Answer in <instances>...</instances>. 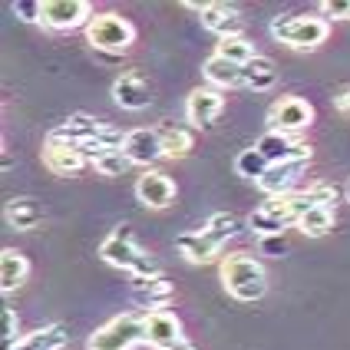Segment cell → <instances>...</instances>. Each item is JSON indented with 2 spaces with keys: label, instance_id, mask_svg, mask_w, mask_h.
<instances>
[{
  "label": "cell",
  "instance_id": "6da1fadb",
  "mask_svg": "<svg viewBox=\"0 0 350 350\" xmlns=\"http://www.w3.org/2000/svg\"><path fill=\"white\" fill-rule=\"evenodd\" d=\"M46 139H57V142H66V146L79 149L83 156L90 159V165H93V159L106 156V152H119L122 142H126V136L119 129H113V126H106V122H99L93 116H86V113L70 116Z\"/></svg>",
  "mask_w": 350,
  "mask_h": 350
},
{
  "label": "cell",
  "instance_id": "7a4b0ae2",
  "mask_svg": "<svg viewBox=\"0 0 350 350\" xmlns=\"http://www.w3.org/2000/svg\"><path fill=\"white\" fill-rule=\"evenodd\" d=\"M99 254H103L106 265L129 271V278H159V274H162L156 258L136 245L129 225H116L113 232L106 234V241L99 245Z\"/></svg>",
  "mask_w": 350,
  "mask_h": 350
},
{
  "label": "cell",
  "instance_id": "3957f363",
  "mask_svg": "<svg viewBox=\"0 0 350 350\" xmlns=\"http://www.w3.org/2000/svg\"><path fill=\"white\" fill-rule=\"evenodd\" d=\"M221 284H225V291L232 294L234 301L254 304L268 291V274H265V265L258 258L238 252L221 261Z\"/></svg>",
  "mask_w": 350,
  "mask_h": 350
},
{
  "label": "cell",
  "instance_id": "277c9868",
  "mask_svg": "<svg viewBox=\"0 0 350 350\" xmlns=\"http://www.w3.org/2000/svg\"><path fill=\"white\" fill-rule=\"evenodd\" d=\"M146 344V314H119L90 334V350H133Z\"/></svg>",
  "mask_w": 350,
  "mask_h": 350
},
{
  "label": "cell",
  "instance_id": "5b68a950",
  "mask_svg": "<svg viewBox=\"0 0 350 350\" xmlns=\"http://www.w3.org/2000/svg\"><path fill=\"white\" fill-rule=\"evenodd\" d=\"M86 37L93 43V50L103 53H126L136 40V27L119 14H96L86 27Z\"/></svg>",
  "mask_w": 350,
  "mask_h": 350
},
{
  "label": "cell",
  "instance_id": "8992f818",
  "mask_svg": "<svg viewBox=\"0 0 350 350\" xmlns=\"http://www.w3.org/2000/svg\"><path fill=\"white\" fill-rule=\"evenodd\" d=\"M271 33L294 50H317L327 40L331 27L324 17H278L271 23Z\"/></svg>",
  "mask_w": 350,
  "mask_h": 350
},
{
  "label": "cell",
  "instance_id": "52a82bcc",
  "mask_svg": "<svg viewBox=\"0 0 350 350\" xmlns=\"http://www.w3.org/2000/svg\"><path fill=\"white\" fill-rule=\"evenodd\" d=\"M268 122H271L274 133L294 136V133L308 129V126L314 122V109H311V103H304L301 96H288V99H281V103H274L271 106Z\"/></svg>",
  "mask_w": 350,
  "mask_h": 350
},
{
  "label": "cell",
  "instance_id": "ba28073f",
  "mask_svg": "<svg viewBox=\"0 0 350 350\" xmlns=\"http://www.w3.org/2000/svg\"><path fill=\"white\" fill-rule=\"evenodd\" d=\"M90 3L86 0H43V17L40 23L50 30H77V27H90Z\"/></svg>",
  "mask_w": 350,
  "mask_h": 350
},
{
  "label": "cell",
  "instance_id": "9c48e42d",
  "mask_svg": "<svg viewBox=\"0 0 350 350\" xmlns=\"http://www.w3.org/2000/svg\"><path fill=\"white\" fill-rule=\"evenodd\" d=\"M261 156L268 159L271 165H281V162H311V149L304 142H297L294 136H284V133H265L254 146Z\"/></svg>",
  "mask_w": 350,
  "mask_h": 350
},
{
  "label": "cell",
  "instance_id": "30bf717a",
  "mask_svg": "<svg viewBox=\"0 0 350 350\" xmlns=\"http://www.w3.org/2000/svg\"><path fill=\"white\" fill-rule=\"evenodd\" d=\"M185 340L178 317L169 311H149L146 314V344L156 350H175Z\"/></svg>",
  "mask_w": 350,
  "mask_h": 350
},
{
  "label": "cell",
  "instance_id": "8fae6325",
  "mask_svg": "<svg viewBox=\"0 0 350 350\" xmlns=\"http://www.w3.org/2000/svg\"><path fill=\"white\" fill-rule=\"evenodd\" d=\"M122 152H126V159L133 165H156L159 159H165V149H162V139H159L156 129H133V133H126Z\"/></svg>",
  "mask_w": 350,
  "mask_h": 350
},
{
  "label": "cell",
  "instance_id": "7c38bea8",
  "mask_svg": "<svg viewBox=\"0 0 350 350\" xmlns=\"http://www.w3.org/2000/svg\"><path fill=\"white\" fill-rule=\"evenodd\" d=\"M221 106H225V96H221V90H215V86H198L189 93V103H185V116L192 126L198 129H205V126H212L215 116L221 113Z\"/></svg>",
  "mask_w": 350,
  "mask_h": 350
},
{
  "label": "cell",
  "instance_id": "4fadbf2b",
  "mask_svg": "<svg viewBox=\"0 0 350 350\" xmlns=\"http://www.w3.org/2000/svg\"><path fill=\"white\" fill-rule=\"evenodd\" d=\"M198 14H202V27L212 30V33H218V40L241 37V30H245L241 14H238L234 7H228V3H212V0H205V7H202Z\"/></svg>",
  "mask_w": 350,
  "mask_h": 350
},
{
  "label": "cell",
  "instance_id": "5bb4252c",
  "mask_svg": "<svg viewBox=\"0 0 350 350\" xmlns=\"http://www.w3.org/2000/svg\"><path fill=\"white\" fill-rule=\"evenodd\" d=\"M136 198L146 208H169L175 202V182L165 172H146L136 182Z\"/></svg>",
  "mask_w": 350,
  "mask_h": 350
},
{
  "label": "cell",
  "instance_id": "9a60e30c",
  "mask_svg": "<svg viewBox=\"0 0 350 350\" xmlns=\"http://www.w3.org/2000/svg\"><path fill=\"white\" fill-rule=\"evenodd\" d=\"M43 165L57 175H79L86 165H90V159L83 156L79 149L66 146V142L46 139V146H43Z\"/></svg>",
  "mask_w": 350,
  "mask_h": 350
},
{
  "label": "cell",
  "instance_id": "2e32d148",
  "mask_svg": "<svg viewBox=\"0 0 350 350\" xmlns=\"http://www.w3.org/2000/svg\"><path fill=\"white\" fill-rule=\"evenodd\" d=\"M129 288H133V301H136L139 308H149L152 311H162V304L172 297V284L165 281V274H159V278H129Z\"/></svg>",
  "mask_w": 350,
  "mask_h": 350
},
{
  "label": "cell",
  "instance_id": "e0dca14e",
  "mask_svg": "<svg viewBox=\"0 0 350 350\" xmlns=\"http://www.w3.org/2000/svg\"><path fill=\"white\" fill-rule=\"evenodd\" d=\"M175 248L182 252L185 261H192V265H208V261L218 258V248H221V245L212 241L205 228H198V232H182L178 234V238H175Z\"/></svg>",
  "mask_w": 350,
  "mask_h": 350
},
{
  "label": "cell",
  "instance_id": "ac0fdd59",
  "mask_svg": "<svg viewBox=\"0 0 350 350\" xmlns=\"http://www.w3.org/2000/svg\"><path fill=\"white\" fill-rule=\"evenodd\" d=\"M308 169V162H281V165H271L265 178L258 182V189L271 198H281V195H291L294 182L301 178V172Z\"/></svg>",
  "mask_w": 350,
  "mask_h": 350
},
{
  "label": "cell",
  "instance_id": "d6986e66",
  "mask_svg": "<svg viewBox=\"0 0 350 350\" xmlns=\"http://www.w3.org/2000/svg\"><path fill=\"white\" fill-rule=\"evenodd\" d=\"M113 99H116L122 109H133V113L146 109V106L152 103V96H149V83L139 77V73L119 77L116 83H113Z\"/></svg>",
  "mask_w": 350,
  "mask_h": 350
},
{
  "label": "cell",
  "instance_id": "ffe728a7",
  "mask_svg": "<svg viewBox=\"0 0 350 350\" xmlns=\"http://www.w3.org/2000/svg\"><path fill=\"white\" fill-rule=\"evenodd\" d=\"M27 274H30V261L17 248H3L0 252V291L3 294L17 291L20 284L27 281Z\"/></svg>",
  "mask_w": 350,
  "mask_h": 350
},
{
  "label": "cell",
  "instance_id": "44dd1931",
  "mask_svg": "<svg viewBox=\"0 0 350 350\" xmlns=\"http://www.w3.org/2000/svg\"><path fill=\"white\" fill-rule=\"evenodd\" d=\"M3 215H7V221H10L17 232H33L40 221H43V205H40L37 198H27V195H23V198H10Z\"/></svg>",
  "mask_w": 350,
  "mask_h": 350
},
{
  "label": "cell",
  "instance_id": "7402d4cb",
  "mask_svg": "<svg viewBox=\"0 0 350 350\" xmlns=\"http://www.w3.org/2000/svg\"><path fill=\"white\" fill-rule=\"evenodd\" d=\"M202 73H205V79H208V86H215V90H232V86H241V66L232 63V59L218 57V53H212V57L205 59Z\"/></svg>",
  "mask_w": 350,
  "mask_h": 350
},
{
  "label": "cell",
  "instance_id": "603a6c76",
  "mask_svg": "<svg viewBox=\"0 0 350 350\" xmlns=\"http://www.w3.org/2000/svg\"><path fill=\"white\" fill-rule=\"evenodd\" d=\"M274 83H278V70H274V63L268 57H258L252 63H245L241 66V86H248L254 93H265V90H271Z\"/></svg>",
  "mask_w": 350,
  "mask_h": 350
},
{
  "label": "cell",
  "instance_id": "cb8c5ba5",
  "mask_svg": "<svg viewBox=\"0 0 350 350\" xmlns=\"http://www.w3.org/2000/svg\"><path fill=\"white\" fill-rule=\"evenodd\" d=\"M159 139H162V149L169 159H182L192 152V129L189 126H178V122H162L156 126Z\"/></svg>",
  "mask_w": 350,
  "mask_h": 350
},
{
  "label": "cell",
  "instance_id": "d4e9b609",
  "mask_svg": "<svg viewBox=\"0 0 350 350\" xmlns=\"http://www.w3.org/2000/svg\"><path fill=\"white\" fill-rule=\"evenodd\" d=\"M70 340V334L63 324H46V327H37L33 334L20 337V344L14 350H59Z\"/></svg>",
  "mask_w": 350,
  "mask_h": 350
},
{
  "label": "cell",
  "instance_id": "484cf974",
  "mask_svg": "<svg viewBox=\"0 0 350 350\" xmlns=\"http://www.w3.org/2000/svg\"><path fill=\"white\" fill-rule=\"evenodd\" d=\"M297 228L308 234V238H324L334 228V208L331 205H314L311 212L297 221Z\"/></svg>",
  "mask_w": 350,
  "mask_h": 350
},
{
  "label": "cell",
  "instance_id": "4316f807",
  "mask_svg": "<svg viewBox=\"0 0 350 350\" xmlns=\"http://www.w3.org/2000/svg\"><path fill=\"white\" fill-rule=\"evenodd\" d=\"M268 169H271V162L261 156L258 149H245V152H238V159H234V172L241 175V178H252V182H261Z\"/></svg>",
  "mask_w": 350,
  "mask_h": 350
},
{
  "label": "cell",
  "instance_id": "83f0119b",
  "mask_svg": "<svg viewBox=\"0 0 350 350\" xmlns=\"http://www.w3.org/2000/svg\"><path fill=\"white\" fill-rule=\"evenodd\" d=\"M205 232H208L212 241L225 245L228 238H234V234L241 232V221H238V215H232V212H215L212 218L205 221Z\"/></svg>",
  "mask_w": 350,
  "mask_h": 350
},
{
  "label": "cell",
  "instance_id": "f1b7e54d",
  "mask_svg": "<svg viewBox=\"0 0 350 350\" xmlns=\"http://www.w3.org/2000/svg\"><path fill=\"white\" fill-rule=\"evenodd\" d=\"M215 53H218V57H225V59H232V63H238V66H245V63H252V59L258 57V53H254V46L245 37L218 40Z\"/></svg>",
  "mask_w": 350,
  "mask_h": 350
},
{
  "label": "cell",
  "instance_id": "f546056e",
  "mask_svg": "<svg viewBox=\"0 0 350 350\" xmlns=\"http://www.w3.org/2000/svg\"><path fill=\"white\" fill-rule=\"evenodd\" d=\"M133 162L126 159V152L119 149V152H106V156L93 159V169H96L99 175H109V178H116V175H122L126 169H129Z\"/></svg>",
  "mask_w": 350,
  "mask_h": 350
},
{
  "label": "cell",
  "instance_id": "4dcf8cb0",
  "mask_svg": "<svg viewBox=\"0 0 350 350\" xmlns=\"http://www.w3.org/2000/svg\"><path fill=\"white\" fill-rule=\"evenodd\" d=\"M17 340V311L14 308H3V350H14Z\"/></svg>",
  "mask_w": 350,
  "mask_h": 350
},
{
  "label": "cell",
  "instance_id": "1f68e13d",
  "mask_svg": "<svg viewBox=\"0 0 350 350\" xmlns=\"http://www.w3.org/2000/svg\"><path fill=\"white\" fill-rule=\"evenodd\" d=\"M14 14H17L20 20H27V23H40L43 3H40V0H17V3H14Z\"/></svg>",
  "mask_w": 350,
  "mask_h": 350
},
{
  "label": "cell",
  "instance_id": "d6a6232c",
  "mask_svg": "<svg viewBox=\"0 0 350 350\" xmlns=\"http://www.w3.org/2000/svg\"><path fill=\"white\" fill-rule=\"evenodd\" d=\"M321 14L327 20H350V0H324Z\"/></svg>",
  "mask_w": 350,
  "mask_h": 350
},
{
  "label": "cell",
  "instance_id": "836d02e7",
  "mask_svg": "<svg viewBox=\"0 0 350 350\" xmlns=\"http://www.w3.org/2000/svg\"><path fill=\"white\" fill-rule=\"evenodd\" d=\"M284 252H288V241H284V234H271V238H261V254L281 258Z\"/></svg>",
  "mask_w": 350,
  "mask_h": 350
},
{
  "label": "cell",
  "instance_id": "e575fe53",
  "mask_svg": "<svg viewBox=\"0 0 350 350\" xmlns=\"http://www.w3.org/2000/svg\"><path fill=\"white\" fill-rule=\"evenodd\" d=\"M334 106H337L340 113H347V116H350V90H344L340 96H334Z\"/></svg>",
  "mask_w": 350,
  "mask_h": 350
},
{
  "label": "cell",
  "instance_id": "d590c367",
  "mask_svg": "<svg viewBox=\"0 0 350 350\" xmlns=\"http://www.w3.org/2000/svg\"><path fill=\"white\" fill-rule=\"evenodd\" d=\"M347 198H350V182H347Z\"/></svg>",
  "mask_w": 350,
  "mask_h": 350
}]
</instances>
